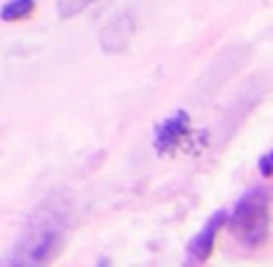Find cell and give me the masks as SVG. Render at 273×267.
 I'll use <instances>...</instances> for the list:
<instances>
[{
  "mask_svg": "<svg viewBox=\"0 0 273 267\" xmlns=\"http://www.w3.org/2000/svg\"><path fill=\"white\" fill-rule=\"evenodd\" d=\"M65 235H67V225H65L62 211L54 208L51 203H46V206H41L30 217V222L22 230L19 241L3 257V265H46V262H51L59 254Z\"/></svg>",
  "mask_w": 273,
  "mask_h": 267,
  "instance_id": "1",
  "label": "cell"
},
{
  "mask_svg": "<svg viewBox=\"0 0 273 267\" xmlns=\"http://www.w3.org/2000/svg\"><path fill=\"white\" fill-rule=\"evenodd\" d=\"M225 225L244 246H263L271 232V192L265 187H252L249 192H244Z\"/></svg>",
  "mask_w": 273,
  "mask_h": 267,
  "instance_id": "2",
  "label": "cell"
},
{
  "mask_svg": "<svg viewBox=\"0 0 273 267\" xmlns=\"http://www.w3.org/2000/svg\"><path fill=\"white\" fill-rule=\"evenodd\" d=\"M136 32V19L132 11H121L113 19H107V24L99 32V45L105 54H123L132 45V38Z\"/></svg>",
  "mask_w": 273,
  "mask_h": 267,
  "instance_id": "3",
  "label": "cell"
},
{
  "mask_svg": "<svg viewBox=\"0 0 273 267\" xmlns=\"http://www.w3.org/2000/svg\"><path fill=\"white\" fill-rule=\"evenodd\" d=\"M225 219H228V211H214L212 217L206 219V225L201 227V230L196 232V235L187 241V248H185V259L190 265H201V262H206L209 257H212V248H214V238H217V232H220V227L225 225Z\"/></svg>",
  "mask_w": 273,
  "mask_h": 267,
  "instance_id": "4",
  "label": "cell"
},
{
  "mask_svg": "<svg viewBox=\"0 0 273 267\" xmlns=\"http://www.w3.org/2000/svg\"><path fill=\"white\" fill-rule=\"evenodd\" d=\"M187 126H190V118H187L185 110H177L156 128V139H153V147H156L158 155H166L174 147L180 144V139L187 134Z\"/></svg>",
  "mask_w": 273,
  "mask_h": 267,
  "instance_id": "5",
  "label": "cell"
},
{
  "mask_svg": "<svg viewBox=\"0 0 273 267\" xmlns=\"http://www.w3.org/2000/svg\"><path fill=\"white\" fill-rule=\"evenodd\" d=\"M35 11V0H8V3L0 8V19L3 21H19Z\"/></svg>",
  "mask_w": 273,
  "mask_h": 267,
  "instance_id": "6",
  "label": "cell"
},
{
  "mask_svg": "<svg viewBox=\"0 0 273 267\" xmlns=\"http://www.w3.org/2000/svg\"><path fill=\"white\" fill-rule=\"evenodd\" d=\"M94 0H56V14H59V19H75Z\"/></svg>",
  "mask_w": 273,
  "mask_h": 267,
  "instance_id": "7",
  "label": "cell"
},
{
  "mask_svg": "<svg viewBox=\"0 0 273 267\" xmlns=\"http://www.w3.org/2000/svg\"><path fill=\"white\" fill-rule=\"evenodd\" d=\"M260 174H263L265 179L273 174V152H265V155L260 158Z\"/></svg>",
  "mask_w": 273,
  "mask_h": 267,
  "instance_id": "8",
  "label": "cell"
}]
</instances>
